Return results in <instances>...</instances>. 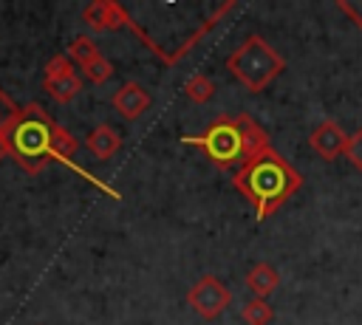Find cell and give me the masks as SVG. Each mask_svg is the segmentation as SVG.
Returning a JSON list of instances; mask_svg holds the SVG:
<instances>
[{
  "label": "cell",
  "mask_w": 362,
  "mask_h": 325,
  "mask_svg": "<svg viewBox=\"0 0 362 325\" xmlns=\"http://www.w3.org/2000/svg\"><path fill=\"white\" fill-rule=\"evenodd\" d=\"M68 73H74V62L68 59V54H57L45 65V79H59V76H68Z\"/></svg>",
  "instance_id": "obj_17"
},
{
  "label": "cell",
  "mask_w": 362,
  "mask_h": 325,
  "mask_svg": "<svg viewBox=\"0 0 362 325\" xmlns=\"http://www.w3.org/2000/svg\"><path fill=\"white\" fill-rule=\"evenodd\" d=\"M359 172H362V127L348 138V147H345V153H342Z\"/></svg>",
  "instance_id": "obj_18"
},
{
  "label": "cell",
  "mask_w": 362,
  "mask_h": 325,
  "mask_svg": "<svg viewBox=\"0 0 362 325\" xmlns=\"http://www.w3.org/2000/svg\"><path fill=\"white\" fill-rule=\"evenodd\" d=\"M232 184L255 203L257 220H266V218H272L300 189L303 178H300V172L283 155H277L269 147L257 158L246 161L238 170V175H235Z\"/></svg>",
  "instance_id": "obj_1"
},
{
  "label": "cell",
  "mask_w": 362,
  "mask_h": 325,
  "mask_svg": "<svg viewBox=\"0 0 362 325\" xmlns=\"http://www.w3.org/2000/svg\"><path fill=\"white\" fill-rule=\"evenodd\" d=\"M184 144H195L206 153V158L226 170V167H238L246 164L243 155V127H240V113L238 116H223L215 124H209L201 136H184Z\"/></svg>",
  "instance_id": "obj_4"
},
{
  "label": "cell",
  "mask_w": 362,
  "mask_h": 325,
  "mask_svg": "<svg viewBox=\"0 0 362 325\" xmlns=\"http://www.w3.org/2000/svg\"><path fill=\"white\" fill-rule=\"evenodd\" d=\"M272 317H274L272 305H269L266 300H260V297H255V300H249V302L243 305V322H246V325H269Z\"/></svg>",
  "instance_id": "obj_15"
},
{
  "label": "cell",
  "mask_w": 362,
  "mask_h": 325,
  "mask_svg": "<svg viewBox=\"0 0 362 325\" xmlns=\"http://www.w3.org/2000/svg\"><path fill=\"white\" fill-rule=\"evenodd\" d=\"M240 127H243V155H246V161H252V158H257L260 153L269 150V136L260 124H255L249 116L240 113Z\"/></svg>",
  "instance_id": "obj_10"
},
{
  "label": "cell",
  "mask_w": 362,
  "mask_h": 325,
  "mask_svg": "<svg viewBox=\"0 0 362 325\" xmlns=\"http://www.w3.org/2000/svg\"><path fill=\"white\" fill-rule=\"evenodd\" d=\"M8 155H11V141H8V122H6V124H0V161Z\"/></svg>",
  "instance_id": "obj_20"
},
{
  "label": "cell",
  "mask_w": 362,
  "mask_h": 325,
  "mask_svg": "<svg viewBox=\"0 0 362 325\" xmlns=\"http://www.w3.org/2000/svg\"><path fill=\"white\" fill-rule=\"evenodd\" d=\"M226 68H229V73H232L240 85H246V90L260 93V90L286 68V59H283L263 37L252 34V37H246V40L229 54Z\"/></svg>",
  "instance_id": "obj_3"
},
{
  "label": "cell",
  "mask_w": 362,
  "mask_h": 325,
  "mask_svg": "<svg viewBox=\"0 0 362 325\" xmlns=\"http://www.w3.org/2000/svg\"><path fill=\"white\" fill-rule=\"evenodd\" d=\"M42 88L48 90V96H51L54 102H71V99L82 90V79H79L76 71H74V73L59 76V79H42Z\"/></svg>",
  "instance_id": "obj_12"
},
{
  "label": "cell",
  "mask_w": 362,
  "mask_h": 325,
  "mask_svg": "<svg viewBox=\"0 0 362 325\" xmlns=\"http://www.w3.org/2000/svg\"><path fill=\"white\" fill-rule=\"evenodd\" d=\"M308 141H311L314 153H317V155H322L325 161H331V158L342 155V153H345V147H348V136H345V133H342V127H339L337 122H331V119L320 122V124L311 130Z\"/></svg>",
  "instance_id": "obj_7"
},
{
  "label": "cell",
  "mask_w": 362,
  "mask_h": 325,
  "mask_svg": "<svg viewBox=\"0 0 362 325\" xmlns=\"http://www.w3.org/2000/svg\"><path fill=\"white\" fill-rule=\"evenodd\" d=\"M184 93H187V99H192V102L204 105V102H209V99L215 96V85H212V79H209V76L195 73V76H189V79H187Z\"/></svg>",
  "instance_id": "obj_14"
},
{
  "label": "cell",
  "mask_w": 362,
  "mask_h": 325,
  "mask_svg": "<svg viewBox=\"0 0 362 325\" xmlns=\"http://www.w3.org/2000/svg\"><path fill=\"white\" fill-rule=\"evenodd\" d=\"M150 102H153V99H150L147 88H141L139 82H124V85L110 96L113 110H116L122 119H127V122H133V119H139L141 113H147Z\"/></svg>",
  "instance_id": "obj_6"
},
{
  "label": "cell",
  "mask_w": 362,
  "mask_h": 325,
  "mask_svg": "<svg viewBox=\"0 0 362 325\" xmlns=\"http://www.w3.org/2000/svg\"><path fill=\"white\" fill-rule=\"evenodd\" d=\"M277 283H280V277H277L274 266H269V263H257V266L246 274V285H249V291L257 294L260 300H263L266 294H272V291L277 288Z\"/></svg>",
  "instance_id": "obj_11"
},
{
  "label": "cell",
  "mask_w": 362,
  "mask_h": 325,
  "mask_svg": "<svg viewBox=\"0 0 362 325\" xmlns=\"http://www.w3.org/2000/svg\"><path fill=\"white\" fill-rule=\"evenodd\" d=\"M0 102H3V96H0ZM6 122H8V116H3V113H0V124H6Z\"/></svg>",
  "instance_id": "obj_21"
},
{
  "label": "cell",
  "mask_w": 362,
  "mask_h": 325,
  "mask_svg": "<svg viewBox=\"0 0 362 325\" xmlns=\"http://www.w3.org/2000/svg\"><path fill=\"white\" fill-rule=\"evenodd\" d=\"M54 124L51 116L40 105H25L8 119V141L11 155L28 172H40L54 158Z\"/></svg>",
  "instance_id": "obj_2"
},
{
  "label": "cell",
  "mask_w": 362,
  "mask_h": 325,
  "mask_svg": "<svg viewBox=\"0 0 362 325\" xmlns=\"http://www.w3.org/2000/svg\"><path fill=\"white\" fill-rule=\"evenodd\" d=\"M88 150L99 158V161H107L116 150H119V144H122V136L110 127V124H99V127H93L90 130V136H88Z\"/></svg>",
  "instance_id": "obj_9"
},
{
  "label": "cell",
  "mask_w": 362,
  "mask_h": 325,
  "mask_svg": "<svg viewBox=\"0 0 362 325\" xmlns=\"http://www.w3.org/2000/svg\"><path fill=\"white\" fill-rule=\"evenodd\" d=\"M82 73L90 79V82H96V85H102V82H107L110 76H113V65L99 54L93 62H88L85 68H82Z\"/></svg>",
  "instance_id": "obj_16"
},
{
  "label": "cell",
  "mask_w": 362,
  "mask_h": 325,
  "mask_svg": "<svg viewBox=\"0 0 362 325\" xmlns=\"http://www.w3.org/2000/svg\"><path fill=\"white\" fill-rule=\"evenodd\" d=\"M82 20L96 28V31H110V28H119L127 23V11L119 6V3H110V0H93L85 11H82Z\"/></svg>",
  "instance_id": "obj_8"
},
{
  "label": "cell",
  "mask_w": 362,
  "mask_h": 325,
  "mask_svg": "<svg viewBox=\"0 0 362 325\" xmlns=\"http://www.w3.org/2000/svg\"><path fill=\"white\" fill-rule=\"evenodd\" d=\"M99 57V48H96V42L90 40V37H76V40H71V45H68V59L71 62H76L79 68H85L88 62H93Z\"/></svg>",
  "instance_id": "obj_13"
},
{
  "label": "cell",
  "mask_w": 362,
  "mask_h": 325,
  "mask_svg": "<svg viewBox=\"0 0 362 325\" xmlns=\"http://www.w3.org/2000/svg\"><path fill=\"white\" fill-rule=\"evenodd\" d=\"M339 8L362 28V0H356V3H348V0H339Z\"/></svg>",
  "instance_id": "obj_19"
},
{
  "label": "cell",
  "mask_w": 362,
  "mask_h": 325,
  "mask_svg": "<svg viewBox=\"0 0 362 325\" xmlns=\"http://www.w3.org/2000/svg\"><path fill=\"white\" fill-rule=\"evenodd\" d=\"M229 300H232L229 288H226L218 277H212V274H204V277L189 288V294H187V302H189L204 319L221 317V314L226 311Z\"/></svg>",
  "instance_id": "obj_5"
}]
</instances>
